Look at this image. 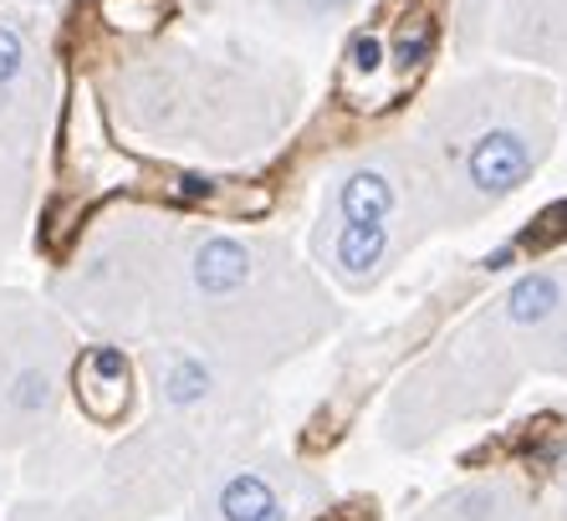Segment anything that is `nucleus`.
Wrapping results in <instances>:
<instances>
[{"label": "nucleus", "mask_w": 567, "mask_h": 521, "mask_svg": "<svg viewBox=\"0 0 567 521\" xmlns=\"http://www.w3.org/2000/svg\"><path fill=\"white\" fill-rule=\"evenodd\" d=\"M537 159H542V144L527 129L496 123V129L475 133V144L465 149V184H471V195L481 205H491V200L522 190L532 180V170H537Z\"/></svg>", "instance_id": "obj_1"}, {"label": "nucleus", "mask_w": 567, "mask_h": 521, "mask_svg": "<svg viewBox=\"0 0 567 521\" xmlns=\"http://www.w3.org/2000/svg\"><path fill=\"white\" fill-rule=\"evenodd\" d=\"M72 394L87 419L97 425H113V419L128 409V394H133V368L118 348H93L82 353L78 368H72Z\"/></svg>", "instance_id": "obj_2"}, {"label": "nucleus", "mask_w": 567, "mask_h": 521, "mask_svg": "<svg viewBox=\"0 0 567 521\" xmlns=\"http://www.w3.org/2000/svg\"><path fill=\"white\" fill-rule=\"evenodd\" d=\"M189 282H195V292L205 302L236 297L251 282V251L240 246V241H230V235H210L189 256Z\"/></svg>", "instance_id": "obj_3"}, {"label": "nucleus", "mask_w": 567, "mask_h": 521, "mask_svg": "<svg viewBox=\"0 0 567 521\" xmlns=\"http://www.w3.org/2000/svg\"><path fill=\"white\" fill-rule=\"evenodd\" d=\"M389 260V221H338V235H332V272L363 287L383 272Z\"/></svg>", "instance_id": "obj_4"}, {"label": "nucleus", "mask_w": 567, "mask_h": 521, "mask_svg": "<svg viewBox=\"0 0 567 521\" xmlns=\"http://www.w3.org/2000/svg\"><path fill=\"white\" fill-rule=\"evenodd\" d=\"M332 210H338V221H389L399 210V184L389 170L379 164H358L338 180L332 190Z\"/></svg>", "instance_id": "obj_5"}, {"label": "nucleus", "mask_w": 567, "mask_h": 521, "mask_svg": "<svg viewBox=\"0 0 567 521\" xmlns=\"http://www.w3.org/2000/svg\"><path fill=\"white\" fill-rule=\"evenodd\" d=\"M210 507H215V517H220V521H281V517H287L281 496L271 491V481H266V476H256V470L230 476V481L215 491Z\"/></svg>", "instance_id": "obj_6"}, {"label": "nucleus", "mask_w": 567, "mask_h": 521, "mask_svg": "<svg viewBox=\"0 0 567 521\" xmlns=\"http://www.w3.org/2000/svg\"><path fill=\"white\" fill-rule=\"evenodd\" d=\"M563 302H567L563 276L557 272H532L506 292V317H512L516 327H537V323H547V317L563 313Z\"/></svg>", "instance_id": "obj_7"}, {"label": "nucleus", "mask_w": 567, "mask_h": 521, "mask_svg": "<svg viewBox=\"0 0 567 521\" xmlns=\"http://www.w3.org/2000/svg\"><path fill=\"white\" fill-rule=\"evenodd\" d=\"M205 394H210V368H205V358L174 353L169 364H164V378H158V399L174 409H195Z\"/></svg>", "instance_id": "obj_8"}, {"label": "nucleus", "mask_w": 567, "mask_h": 521, "mask_svg": "<svg viewBox=\"0 0 567 521\" xmlns=\"http://www.w3.org/2000/svg\"><path fill=\"white\" fill-rule=\"evenodd\" d=\"M97 11H103L107 27L144 37V31L164 27V16H169V0H97Z\"/></svg>", "instance_id": "obj_9"}, {"label": "nucleus", "mask_w": 567, "mask_h": 521, "mask_svg": "<svg viewBox=\"0 0 567 521\" xmlns=\"http://www.w3.org/2000/svg\"><path fill=\"white\" fill-rule=\"evenodd\" d=\"M47 405H52V384H47V374L31 368V374H21L11 384V409L16 415H41Z\"/></svg>", "instance_id": "obj_10"}, {"label": "nucleus", "mask_w": 567, "mask_h": 521, "mask_svg": "<svg viewBox=\"0 0 567 521\" xmlns=\"http://www.w3.org/2000/svg\"><path fill=\"white\" fill-rule=\"evenodd\" d=\"M21 67H27V41L16 27H0V88H11L21 78Z\"/></svg>", "instance_id": "obj_11"}, {"label": "nucleus", "mask_w": 567, "mask_h": 521, "mask_svg": "<svg viewBox=\"0 0 567 521\" xmlns=\"http://www.w3.org/2000/svg\"><path fill=\"white\" fill-rule=\"evenodd\" d=\"M348 57H353V72H379L383 67V41L379 37H358L353 47H348Z\"/></svg>", "instance_id": "obj_12"}, {"label": "nucleus", "mask_w": 567, "mask_h": 521, "mask_svg": "<svg viewBox=\"0 0 567 521\" xmlns=\"http://www.w3.org/2000/svg\"><path fill=\"white\" fill-rule=\"evenodd\" d=\"M358 0H297L302 16H317V21H332V16H348Z\"/></svg>", "instance_id": "obj_13"}, {"label": "nucleus", "mask_w": 567, "mask_h": 521, "mask_svg": "<svg viewBox=\"0 0 567 521\" xmlns=\"http://www.w3.org/2000/svg\"><path fill=\"white\" fill-rule=\"evenodd\" d=\"M424 47H430V31H404V41H399V67H414L424 57Z\"/></svg>", "instance_id": "obj_14"}, {"label": "nucleus", "mask_w": 567, "mask_h": 521, "mask_svg": "<svg viewBox=\"0 0 567 521\" xmlns=\"http://www.w3.org/2000/svg\"><path fill=\"white\" fill-rule=\"evenodd\" d=\"M512 260H516V246H502V251H491L486 256V266L491 272H502V266H512Z\"/></svg>", "instance_id": "obj_15"}]
</instances>
